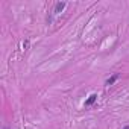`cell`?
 I'll list each match as a JSON object with an SVG mask.
<instances>
[{
    "instance_id": "6da1fadb",
    "label": "cell",
    "mask_w": 129,
    "mask_h": 129,
    "mask_svg": "<svg viewBox=\"0 0 129 129\" xmlns=\"http://www.w3.org/2000/svg\"><path fill=\"white\" fill-rule=\"evenodd\" d=\"M96 100H97V94H91V96L85 100V106H91V105H93Z\"/></svg>"
},
{
    "instance_id": "7a4b0ae2",
    "label": "cell",
    "mask_w": 129,
    "mask_h": 129,
    "mask_svg": "<svg viewBox=\"0 0 129 129\" xmlns=\"http://www.w3.org/2000/svg\"><path fill=\"white\" fill-rule=\"evenodd\" d=\"M64 8H65V3H64V2H59V3H56V6H55V12L58 14V12H61Z\"/></svg>"
},
{
    "instance_id": "8992f818",
    "label": "cell",
    "mask_w": 129,
    "mask_h": 129,
    "mask_svg": "<svg viewBox=\"0 0 129 129\" xmlns=\"http://www.w3.org/2000/svg\"><path fill=\"white\" fill-rule=\"evenodd\" d=\"M3 129H9V128H8V126H5V128H3Z\"/></svg>"
},
{
    "instance_id": "3957f363",
    "label": "cell",
    "mask_w": 129,
    "mask_h": 129,
    "mask_svg": "<svg viewBox=\"0 0 129 129\" xmlns=\"http://www.w3.org/2000/svg\"><path fill=\"white\" fill-rule=\"evenodd\" d=\"M117 79H119V75H117V73H116V75H113L111 78H109V79L106 81V85H113V84H114V82H116Z\"/></svg>"
},
{
    "instance_id": "277c9868",
    "label": "cell",
    "mask_w": 129,
    "mask_h": 129,
    "mask_svg": "<svg viewBox=\"0 0 129 129\" xmlns=\"http://www.w3.org/2000/svg\"><path fill=\"white\" fill-rule=\"evenodd\" d=\"M27 46H29V41H27V40H26V41H24V43H23V47H24V49H26V47H27Z\"/></svg>"
},
{
    "instance_id": "5b68a950",
    "label": "cell",
    "mask_w": 129,
    "mask_h": 129,
    "mask_svg": "<svg viewBox=\"0 0 129 129\" xmlns=\"http://www.w3.org/2000/svg\"><path fill=\"white\" fill-rule=\"evenodd\" d=\"M123 129H129V125H128V126H125V128H123Z\"/></svg>"
}]
</instances>
